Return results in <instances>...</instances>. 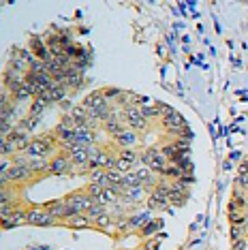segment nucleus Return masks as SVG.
Masks as SVG:
<instances>
[{
	"label": "nucleus",
	"mask_w": 248,
	"mask_h": 250,
	"mask_svg": "<svg viewBox=\"0 0 248 250\" xmlns=\"http://www.w3.org/2000/svg\"><path fill=\"white\" fill-rule=\"evenodd\" d=\"M64 201H66V208H69V216H73V214H88V209L92 208V203L97 201V199L88 197L86 190H73L64 197ZM69 216H66V218H69Z\"/></svg>",
	"instance_id": "obj_1"
},
{
	"label": "nucleus",
	"mask_w": 248,
	"mask_h": 250,
	"mask_svg": "<svg viewBox=\"0 0 248 250\" xmlns=\"http://www.w3.org/2000/svg\"><path fill=\"white\" fill-rule=\"evenodd\" d=\"M142 165H145L148 169H152L156 175H163L167 169L169 161L165 158V154L161 152V147H145L142 152Z\"/></svg>",
	"instance_id": "obj_2"
},
{
	"label": "nucleus",
	"mask_w": 248,
	"mask_h": 250,
	"mask_svg": "<svg viewBox=\"0 0 248 250\" xmlns=\"http://www.w3.org/2000/svg\"><path fill=\"white\" fill-rule=\"evenodd\" d=\"M161 111H163V118H161L163 128H165L169 135H173V137H176L178 130L186 126L182 113H178L176 109H173V107H169V105H165V103H161Z\"/></svg>",
	"instance_id": "obj_3"
},
{
	"label": "nucleus",
	"mask_w": 248,
	"mask_h": 250,
	"mask_svg": "<svg viewBox=\"0 0 248 250\" xmlns=\"http://www.w3.org/2000/svg\"><path fill=\"white\" fill-rule=\"evenodd\" d=\"M122 120L126 122V126L133 128V130L148 128V120L144 118L142 107H139V105H133V107H126V109H122Z\"/></svg>",
	"instance_id": "obj_4"
},
{
	"label": "nucleus",
	"mask_w": 248,
	"mask_h": 250,
	"mask_svg": "<svg viewBox=\"0 0 248 250\" xmlns=\"http://www.w3.org/2000/svg\"><path fill=\"white\" fill-rule=\"evenodd\" d=\"M28 49H30V52L35 54L41 62L54 60V56H52V52H49L47 43H45V39H43V37H39V35H32L30 39H28Z\"/></svg>",
	"instance_id": "obj_5"
},
{
	"label": "nucleus",
	"mask_w": 248,
	"mask_h": 250,
	"mask_svg": "<svg viewBox=\"0 0 248 250\" xmlns=\"http://www.w3.org/2000/svg\"><path fill=\"white\" fill-rule=\"evenodd\" d=\"M52 152H56L52 146L49 144H45V141L41 139V137H35L30 141V146H28V150L24 152V154L28 156V158H47Z\"/></svg>",
	"instance_id": "obj_6"
},
{
	"label": "nucleus",
	"mask_w": 248,
	"mask_h": 250,
	"mask_svg": "<svg viewBox=\"0 0 248 250\" xmlns=\"http://www.w3.org/2000/svg\"><path fill=\"white\" fill-rule=\"evenodd\" d=\"M71 167H73V163L66 154H58L49 161V173L52 175H66L71 171Z\"/></svg>",
	"instance_id": "obj_7"
},
{
	"label": "nucleus",
	"mask_w": 248,
	"mask_h": 250,
	"mask_svg": "<svg viewBox=\"0 0 248 250\" xmlns=\"http://www.w3.org/2000/svg\"><path fill=\"white\" fill-rule=\"evenodd\" d=\"M45 212L52 214L56 220H64L66 216H69V208H66V201L64 199H54V201H47L43 203Z\"/></svg>",
	"instance_id": "obj_8"
},
{
	"label": "nucleus",
	"mask_w": 248,
	"mask_h": 250,
	"mask_svg": "<svg viewBox=\"0 0 248 250\" xmlns=\"http://www.w3.org/2000/svg\"><path fill=\"white\" fill-rule=\"evenodd\" d=\"M99 141V135L94 133L92 128L88 126H77L75 128V144L77 146H86V147H92L94 144Z\"/></svg>",
	"instance_id": "obj_9"
},
{
	"label": "nucleus",
	"mask_w": 248,
	"mask_h": 250,
	"mask_svg": "<svg viewBox=\"0 0 248 250\" xmlns=\"http://www.w3.org/2000/svg\"><path fill=\"white\" fill-rule=\"evenodd\" d=\"M20 225H28V208H21V206L15 209L9 218L2 220V229L4 231H7V229H15V227H20Z\"/></svg>",
	"instance_id": "obj_10"
},
{
	"label": "nucleus",
	"mask_w": 248,
	"mask_h": 250,
	"mask_svg": "<svg viewBox=\"0 0 248 250\" xmlns=\"http://www.w3.org/2000/svg\"><path fill=\"white\" fill-rule=\"evenodd\" d=\"M103 105H107L103 90H94V92H90L86 99H83V107L88 109V113H94L97 109H101Z\"/></svg>",
	"instance_id": "obj_11"
},
{
	"label": "nucleus",
	"mask_w": 248,
	"mask_h": 250,
	"mask_svg": "<svg viewBox=\"0 0 248 250\" xmlns=\"http://www.w3.org/2000/svg\"><path fill=\"white\" fill-rule=\"evenodd\" d=\"M62 223L66 227H71V229H90V227H94V220L88 214H73L69 218L62 220Z\"/></svg>",
	"instance_id": "obj_12"
},
{
	"label": "nucleus",
	"mask_w": 248,
	"mask_h": 250,
	"mask_svg": "<svg viewBox=\"0 0 248 250\" xmlns=\"http://www.w3.org/2000/svg\"><path fill=\"white\" fill-rule=\"evenodd\" d=\"M137 141H139V135H137V130H133V128H126L124 133H120L118 137H114V144H118L122 150H126V147H135L137 146Z\"/></svg>",
	"instance_id": "obj_13"
},
{
	"label": "nucleus",
	"mask_w": 248,
	"mask_h": 250,
	"mask_svg": "<svg viewBox=\"0 0 248 250\" xmlns=\"http://www.w3.org/2000/svg\"><path fill=\"white\" fill-rule=\"evenodd\" d=\"M94 229L105 231V233H116V218L109 212L101 214L99 218H94Z\"/></svg>",
	"instance_id": "obj_14"
},
{
	"label": "nucleus",
	"mask_w": 248,
	"mask_h": 250,
	"mask_svg": "<svg viewBox=\"0 0 248 250\" xmlns=\"http://www.w3.org/2000/svg\"><path fill=\"white\" fill-rule=\"evenodd\" d=\"M246 208H248V192L235 188L233 190V197H231L229 209H242V212H246Z\"/></svg>",
	"instance_id": "obj_15"
},
{
	"label": "nucleus",
	"mask_w": 248,
	"mask_h": 250,
	"mask_svg": "<svg viewBox=\"0 0 248 250\" xmlns=\"http://www.w3.org/2000/svg\"><path fill=\"white\" fill-rule=\"evenodd\" d=\"M118 158H122V161H128L131 165H135V167H139V165H142V154H139L135 147H126V150H120Z\"/></svg>",
	"instance_id": "obj_16"
},
{
	"label": "nucleus",
	"mask_w": 248,
	"mask_h": 250,
	"mask_svg": "<svg viewBox=\"0 0 248 250\" xmlns=\"http://www.w3.org/2000/svg\"><path fill=\"white\" fill-rule=\"evenodd\" d=\"M152 220L150 212H144V214H135L131 216V231H142L145 225H148Z\"/></svg>",
	"instance_id": "obj_17"
},
{
	"label": "nucleus",
	"mask_w": 248,
	"mask_h": 250,
	"mask_svg": "<svg viewBox=\"0 0 248 250\" xmlns=\"http://www.w3.org/2000/svg\"><path fill=\"white\" fill-rule=\"evenodd\" d=\"M83 86V73H77V71H69L66 73V88L71 90H80Z\"/></svg>",
	"instance_id": "obj_18"
},
{
	"label": "nucleus",
	"mask_w": 248,
	"mask_h": 250,
	"mask_svg": "<svg viewBox=\"0 0 248 250\" xmlns=\"http://www.w3.org/2000/svg\"><path fill=\"white\" fill-rule=\"evenodd\" d=\"M43 216H45V208H43V206H32V208H28V225L37 227L39 223H41Z\"/></svg>",
	"instance_id": "obj_19"
},
{
	"label": "nucleus",
	"mask_w": 248,
	"mask_h": 250,
	"mask_svg": "<svg viewBox=\"0 0 248 250\" xmlns=\"http://www.w3.org/2000/svg\"><path fill=\"white\" fill-rule=\"evenodd\" d=\"M99 201L103 203V206H111V203H118V201H120V192H118L114 186H111V188H105Z\"/></svg>",
	"instance_id": "obj_20"
},
{
	"label": "nucleus",
	"mask_w": 248,
	"mask_h": 250,
	"mask_svg": "<svg viewBox=\"0 0 248 250\" xmlns=\"http://www.w3.org/2000/svg\"><path fill=\"white\" fill-rule=\"evenodd\" d=\"M47 103H45V101H41V99H32L30 101V111H28V116L30 118H41V113L47 109Z\"/></svg>",
	"instance_id": "obj_21"
},
{
	"label": "nucleus",
	"mask_w": 248,
	"mask_h": 250,
	"mask_svg": "<svg viewBox=\"0 0 248 250\" xmlns=\"http://www.w3.org/2000/svg\"><path fill=\"white\" fill-rule=\"evenodd\" d=\"M248 240V225H231V242Z\"/></svg>",
	"instance_id": "obj_22"
},
{
	"label": "nucleus",
	"mask_w": 248,
	"mask_h": 250,
	"mask_svg": "<svg viewBox=\"0 0 248 250\" xmlns=\"http://www.w3.org/2000/svg\"><path fill=\"white\" fill-rule=\"evenodd\" d=\"M161 227H163V220H161V218H156V220H150V223L145 225V227H144V229L139 231V233H142L144 237H154V233L159 231Z\"/></svg>",
	"instance_id": "obj_23"
},
{
	"label": "nucleus",
	"mask_w": 248,
	"mask_h": 250,
	"mask_svg": "<svg viewBox=\"0 0 248 250\" xmlns=\"http://www.w3.org/2000/svg\"><path fill=\"white\" fill-rule=\"evenodd\" d=\"M229 220H231V225H246V212H242V209H229Z\"/></svg>",
	"instance_id": "obj_24"
},
{
	"label": "nucleus",
	"mask_w": 248,
	"mask_h": 250,
	"mask_svg": "<svg viewBox=\"0 0 248 250\" xmlns=\"http://www.w3.org/2000/svg\"><path fill=\"white\" fill-rule=\"evenodd\" d=\"M20 206H21V201H20V203H0V216H2V220L9 218V216L13 214Z\"/></svg>",
	"instance_id": "obj_25"
},
{
	"label": "nucleus",
	"mask_w": 248,
	"mask_h": 250,
	"mask_svg": "<svg viewBox=\"0 0 248 250\" xmlns=\"http://www.w3.org/2000/svg\"><path fill=\"white\" fill-rule=\"evenodd\" d=\"M103 190H105V186H101V184H94V182H90V184L86 186V192H88V197H92V199H101V195H103Z\"/></svg>",
	"instance_id": "obj_26"
},
{
	"label": "nucleus",
	"mask_w": 248,
	"mask_h": 250,
	"mask_svg": "<svg viewBox=\"0 0 248 250\" xmlns=\"http://www.w3.org/2000/svg\"><path fill=\"white\" fill-rule=\"evenodd\" d=\"M103 94H105V101H107V103H111V101H120L122 90H120V88H103Z\"/></svg>",
	"instance_id": "obj_27"
},
{
	"label": "nucleus",
	"mask_w": 248,
	"mask_h": 250,
	"mask_svg": "<svg viewBox=\"0 0 248 250\" xmlns=\"http://www.w3.org/2000/svg\"><path fill=\"white\" fill-rule=\"evenodd\" d=\"M235 188L248 192V173H238L235 175Z\"/></svg>",
	"instance_id": "obj_28"
},
{
	"label": "nucleus",
	"mask_w": 248,
	"mask_h": 250,
	"mask_svg": "<svg viewBox=\"0 0 248 250\" xmlns=\"http://www.w3.org/2000/svg\"><path fill=\"white\" fill-rule=\"evenodd\" d=\"M13 101H32V94H30V90H28L26 83L13 94Z\"/></svg>",
	"instance_id": "obj_29"
},
{
	"label": "nucleus",
	"mask_w": 248,
	"mask_h": 250,
	"mask_svg": "<svg viewBox=\"0 0 248 250\" xmlns=\"http://www.w3.org/2000/svg\"><path fill=\"white\" fill-rule=\"evenodd\" d=\"M169 203L182 208L184 203H186V192H171V195H169Z\"/></svg>",
	"instance_id": "obj_30"
},
{
	"label": "nucleus",
	"mask_w": 248,
	"mask_h": 250,
	"mask_svg": "<svg viewBox=\"0 0 248 250\" xmlns=\"http://www.w3.org/2000/svg\"><path fill=\"white\" fill-rule=\"evenodd\" d=\"M161 240H163V235H154L150 242H145V244H144V248H145V250H159Z\"/></svg>",
	"instance_id": "obj_31"
},
{
	"label": "nucleus",
	"mask_w": 248,
	"mask_h": 250,
	"mask_svg": "<svg viewBox=\"0 0 248 250\" xmlns=\"http://www.w3.org/2000/svg\"><path fill=\"white\" fill-rule=\"evenodd\" d=\"M233 250H248V240H238V242H233Z\"/></svg>",
	"instance_id": "obj_32"
},
{
	"label": "nucleus",
	"mask_w": 248,
	"mask_h": 250,
	"mask_svg": "<svg viewBox=\"0 0 248 250\" xmlns=\"http://www.w3.org/2000/svg\"><path fill=\"white\" fill-rule=\"evenodd\" d=\"M240 158H242L240 152H233V154H231V161H240Z\"/></svg>",
	"instance_id": "obj_33"
},
{
	"label": "nucleus",
	"mask_w": 248,
	"mask_h": 250,
	"mask_svg": "<svg viewBox=\"0 0 248 250\" xmlns=\"http://www.w3.org/2000/svg\"><path fill=\"white\" fill-rule=\"evenodd\" d=\"M137 250H145V248H144V246H142V248H137Z\"/></svg>",
	"instance_id": "obj_34"
}]
</instances>
